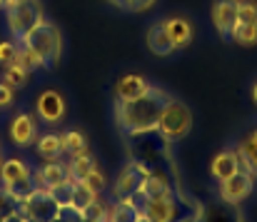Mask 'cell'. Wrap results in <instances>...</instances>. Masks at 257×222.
Returning <instances> with one entry per match:
<instances>
[{
    "instance_id": "1",
    "label": "cell",
    "mask_w": 257,
    "mask_h": 222,
    "mask_svg": "<svg viewBox=\"0 0 257 222\" xmlns=\"http://www.w3.org/2000/svg\"><path fill=\"white\" fill-rule=\"evenodd\" d=\"M170 97L168 90L150 85V90L135 100H115V123L122 135L127 138H145L158 130V120L163 113L165 100Z\"/></svg>"
},
{
    "instance_id": "2",
    "label": "cell",
    "mask_w": 257,
    "mask_h": 222,
    "mask_svg": "<svg viewBox=\"0 0 257 222\" xmlns=\"http://www.w3.org/2000/svg\"><path fill=\"white\" fill-rule=\"evenodd\" d=\"M23 45H28L35 58L40 60V68H53L60 55H63V35H60V28L50 20H43L38 28H33L23 40Z\"/></svg>"
},
{
    "instance_id": "3",
    "label": "cell",
    "mask_w": 257,
    "mask_h": 222,
    "mask_svg": "<svg viewBox=\"0 0 257 222\" xmlns=\"http://www.w3.org/2000/svg\"><path fill=\"white\" fill-rule=\"evenodd\" d=\"M190 130H192V110L182 102V100H177V97H168L165 100V105H163V113H160V120H158V135H160V140H165V143H180V140H185L187 135H190Z\"/></svg>"
},
{
    "instance_id": "4",
    "label": "cell",
    "mask_w": 257,
    "mask_h": 222,
    "mask_svg": "<svg viewBox=\"0 0 257 222\" xmlns=\"http://www.w3.org/2000/svg\"><path fill=\"white\" fill-rule=\"evenodd\" d=\"M43 20H45V10H43L40 0H23L13 8H5V25H8L13 40H23Z\"/></svg>"
},
{
    "instance_id": "5",
    "label": "cell",
    "mask_w": 257,
    "mask_h": 222,
    "mask_svg": "<svg viewBox=\"0 0 257 222\" xmlns=\"http://www.w3.org/2000/svg\"><path fill=\"white\" fill-rule=\"evenodd\" d=\"M133 200L138 202L143 217L150 222H187V215H182L180 210V202H177V195L172 197H143L140 192L133 195Z\"/></svg>"
},
{
    "instance_id": "6",
    "label": "cell",
    "mask_w": 257,
    "mask_h": 222,
    "mask_svg": "<svg viewBox=\"0 0 257 222\" xmlns=\"http://www.w3.org/2000/svg\"><path fill=\"white\" fill-rule=\"evenodd\" d=\"M65 115H68V105H65V97L60 90H43L38 97H35V118L48 125V128H58L65 123Z\"/></svg>"
},
{
    "instance_id": "7",
    "label": "cell",
    "mask_w": 257,
    "mask_h": 222,
    "mask_svg": "<svg viewBox=\"0 0 257 222\" xmlns=\"http://www.w3.org/2000/svg\"><path fill=\"white\" fill-rule=\"evenodd\" d=\"M255 182L257 180L252 172L240 170V172H235L232 177L217 182V185H220V187H217V200L230 202V205H242V202L255 192Z\"/></svg>"
},
{
    "instance_id": "8",
    "label": "cell",
    "mask_w": 257,
    "mask_h": 222,
    "mask_svg": "<svg viewBox=\"0 0 257 222\" xmlns=\"http://www.w3.org/2000/svg\"><path fill=\"white\" fill-rule=\"evenodd\" d=\"M150 172H153V170H150L145 162H140V160H127V165L122 167V172L117 175V180H115V185H112V200L133 197V195L140 190L143 180H145Z\"/></svg>"
},
{
    "instance_id": "9",
    "label": "cell",
    "mask_w": 257,
    "mask_h": 222,
    "mask_svg": "<svg viewBox=\"0 0 257 222\" xmlns=\"http://www.w3.org/2000/svg\"><path fill=\"white\" fill-rule=\"evenodd\" d=\"M60 212H63L60 205L55 202V197L45 187H38L25 202H20V215H25V217H30L35 222H50Z\"/></svg>"
},
{
    "instance_id": "10",
    "label": "cell",
    "mask_w": 257,
    "mask_h": 222,
    "mask_svg": "<svg viewBox=\"0 0 257 222\" xmlns=\"http://www.w3.org/2000/svg\"><path fill=\"white\" fill-rule=\"evenodd\" d=\"M8 135L13 140V145L18 148H30L38 140V118L30 113H18L10 125H8Z\"/></svg>"
},
{
    "instance_id": "11",
    "label": "cell",
    "mask_w": 257,
    "mask_h": 222,
    "mask_svg": "<svg viewBox=\"0 0 257 222\" xmlns=\"http://www.w3.org/2000/svg\"><path fill=\"white\" fill-rule=\"evenodd\" d=\"M237 10H240V0H215L212 3V10H210V18H212V25L215 30L230 40V33L235 28V20H237Z\"/></svg>"
},
{
    "instance_id": "12",
    "label": "cell",
    "mask_w": 257,
    "mask_h": 222,
    "mask_svg": "<svg viewBox=\"0 0 257 222\" xmlns=\"http://www.w3.org/2000/svg\"><path fill=\"white\" fill-rule=\"evenodd\" d=\"M240 170H242V167H240V157H237L235 145L220 150V152L212 157V162H210V175H212L215 182H222V180L232 177V175L240 172Z\"/></svg>"
},
{
    "instance_id": "13",
    "label": "cell",
    "mask_w": 257,
    "mask_h": 222,
    "mask_svg": "<svg viewBox=\"0 0 257 222\" xmlns=\"http://www.w3.org/2000/svg\"><path fill=\"white\" fill-rule=\"evenodd\" d=\"M197 222H245V217H242V212H240V205H230V202H222V200H212L210 205L202 207Z\"/></svg>"
},
{
    "instance_id": "14",
    "label": "cell",
    "mask_w": 257,
    "mask_h": 222,
    "mask_svg": "<svg viewBox=\"0 0 257 222\" xmlns=\"http://www.w3.org/2000/svg\"><path fill=\"white\" fill-rule=\"evenodd\" d=\"M33 177H35V182H38L40 187L50 190V187H55V185L65 182V180L70 177V170H68V162H60V160H48L43 167L33 170Z\"/></svg>"
},
{
    "instance_id": "15",
    "label": "cell",
    "mask_w": 257,
    "mask_h": 222,
    "mask_svg": "<svg viewBox=\"0 0 257 222\" xmlns=\"http://www.w3.org/2000/svg\"><path fill=\"white\" fill-rule=\"evenodd\" d=\"M237 157H240V167L252 172L257 180V128H250L247 133L240 135V140L235 143Z\"/></svg>"
},
{
    "instance_id": "16",
    "label": "cell",
    "mask_w": 257,
    "mask_h": 222,
    "mask_svg": "<svg viewBox=\"0 0 257 222\" xmlns=\"http://www.w3.org/2000/svg\"><path fill=\"white\" fill-rule=\"evenodd\" d=\"M163 25H165L168 35H170L175 50L187 48V45L192 43V38H195V28H192V23H190L187 18H182V15H170V18H165Z\"/></svg>"
},
{
    "instance_id": "17",
    "label": "cell",
    "mask_w": 257,
    "mask_h": 222,
    "mask_svg": "<svg viewBox=\"0 0 257 222\" xmlns=\"http://www.w3.org/2000/svg\"><path fill=\"white\" fill-rule=\"evenodd\" d=\"M145 45H148V50L155 55V58H168L175 53V45H172L170 35H168V30H165V25H163V20L160 23H153L150 28H148V33H145Z\"/></svg>"
},
{
    "instance_id": "18",
    "label": "cell",
    "mask_w": 257,
    "mask_h": 222,
    "mask_svg": "<svg viewBox=\"0 0 257 222\" xmlns=\"http://www.w3.org/2000/svg\"><path fill=\"white\" fill-rule=\"evenodd\" d=\"M148 90H150L148 77L138 73H127L115 82V100H135V97L145 95Z\"/></svg>"
},
{
    "instance_id": "19",
    "label": "cell",
    "mask_w": 257,
    "mask_h": 222,
    "mask_svg": "<svg viewBox=\"0 0 257 222\" xmlns=\"http://www.w3.org/2000/svg\"><path fill=\"white\" fill-rule=\"evenodd\" d=\"M138 192H140L143 197L153 200V197H172V195H177V187L172 185L163 172L155 170V172H150V175L143 180V185H140Z\"/></svg>"
},
{
    "instance_id": "20",
    "label": "cell",
    "mask_w": 257,
    "mask_h": 222,
    "mask_svg": "<svg viewBox=\"0 0 257 222\" xmlns=\"http://www.w3.org/2000/svg\"><path fill=\"white\" fill-rule=\"evenodd\" d=\"M35 152H38V157H43L45 162H48V160H60V155L65 152L63 133L48 130V133L38 135V140H35Z\"/></svg>"
},
{
    "instance_id": "21",
    "label": "cell",
    "mask_w": 257,
    "mask_h": 222,
    "mask_svg": "<svg viewBox=\"0 0 257 222\" xmlns=\"http://www.w3.org/2000/svg\"><path fill=\"white\" fill-rule=\"evenodd\" d=\"M30 175H33V167L20 157H5L0 162V185H10V182L25 180Z\"/></svg>"
},
{
    "instance_id": "22",
    "label": "cell",
    "mask_w": 257,
    "mask_h": 222,
    "mask_svg": "<svg viewBox=\"0 0 257 222\" xmlns=\"http://www.w3.org/2000/svg\"><path fill=\"white\" fill-rule=\"evenodd\" d=\"M107 212H110L112 222H138L143 217V212H140V207H138V202L133 197L112 200L110 207H107Z\"/></svg>"
},
{
    "instance_id": "23",
    "label": "cell",
    "mask_w": 257,
    "mask_h": 222,
    "mask_svg": "<svg viewBox=\"0 0 257 222\" xmlns=\"http://www.w3.org/2000/svg\"><path fill=\"white\" fill-rule=\"evenodd\" d=\"M230 40H235L237 45H245V48H252L257 45V20H237L232 33H230Z\"/></svg>"
},
{
    "instance_id": "24",
    "label": "cell",
    "mask_w": 257,
    "mask_h": 222,
    "mask_svg": "<svg viewBox=\"0 0 257 222\" xmlns=\"http://www.w3.org/2000/svg\"><path fill=\"white\" fill-rule=\"evenodd\" d=\"M73 160L68 162V170H70V175L75 177V180H85L87 175L97 167L95 165V157L90 155V150H85V152H78V155H70Z\"/></svg>"
},
{
    "instance_id": "25",
    "label": "cell",
    "mask_w": 257,
    "mask_h": 222,
    "mask_svg": "<svg viewBox=\"0 0 257 222\" xmlns=\"http://www.w3.org/2000/svg\"><path fill=\"white\" fill-rule=\"evenodd\" d=\"M0 187H3L15 202H25V200H28L40 185H38L35 177L30 175V177H25V180H18V182H10V185H0Z\"/></svg>"
},
{
    "instance_id": "26",
    "label": "cell",
    "mask_w": 257,
    "mask_h": 222,
    "mask_svg": "<svg viewBox=\"0 0 257 222\" xmlns=\"http://www.w3.org/2000/svg\"><path fill=\"white\" fill-rule=\"evenodd\" d=\"M92 200H97V195H95L92 190H87L85 185L78 180V182H75V187H73V202H70V210H68V212H73V215H78V217H80V212L85 210Z\"/></svg>"
},
{
    "instance_id": "27",
    "label": "cell",
    "mask_w": 257,
    "mask_h": 222,
    "mask_svg": "<svg viewBox=\"0 0 257 222\" xmlns=\"http://www.w3.org/2000/svg\"><path fill=\"white\" fill-rule=\"evenodd\" d=\"M75 182H78V180L70 175L65 182H60V185H55V187H50V190H48V192L55 197V202L60 205V210H63V212H68V210H70V202H73V187H75Z\"/></svg>"
},
{
    "instance_id": "28",
    "label": "cell",
    "mask_w": 257,
    "mask_h": 222,
    "mask_svg": "<svg viewBox=\"0 0 257 222\" xmlns=\"http://www.w3.org/2000/svg\"><path fill=\"white\" fill-rule=\"evenodd\" d=\"M30 75L33 73H28V70H23L20 65H8L5 68V73H3V80L8 82V85H13V87H25L28 82H30Z\"/></svg>"
},
{
    "instance_id": "29",
    "label": "cell",
    "mask_w": 257,
    "mask_h": 222,
    "mask_svg": "<svg viewBox=\"0 0 257 222\" xmlns=\"http://www.w3.org/2000/svg\"><path fill=\"white\" fill-rule=\"evenodd\" d=\"M63 143H65V152H70V155H78V152H85L87 150V140L80 130L63 133Z\"/></svg>"
},
{
    "instance_id": "30",
    "label": "cell",
    "mask_w": 257,
    "mask_h": 222,
    "mask_svg": "<svg viewBox=\"0 0 257 222\" xmlns=\"http://www.w3.org/2000/svg\"><path fill=\"white\" fill-rule=\"evenodd\" d=\"M15 65H20V68H23V70H28V73H35V70H40V60H38V58H35V53H33L28 45H23V43H20V48H18Z\"/></svg>"
},
{
    "instance_id": "31",
    "label": "cell",
    "mask_w": 257,
    "mask_h": 222,
    "mask_svg": "<svg viewBox=\"0 0 257 222\" xmlns=\"http://www.w3.org/2000/svg\"><path fill=\"white\" fill-rule=\"evenodd\" d=\"M107 202H102L100 200V195H97V200H92L90 205H87L85 210L80 212V220H85V222H100V220H105V215H107Z\"/></svg>"
},
{
    "instance_id": "32",
    "label": "cell",
    "mask_w": 257,
    "mask_h": 222,
    "mask_svg": "<svg viewBox=\"0 0 257 222\" xmlns=\"http://www.w3.org/2000/svg\"><path fill=\"white\" fill-rule=\"evenodd\" d=\"M18 48H20V45H18L15 40H3V43H0V65H3V68H8V65L15 63Z\"/></svg>"
},
{
    "instance_id": "33",
    "label": "cell",
    "mask_w": 257,
    "mask_h": 222,
    "mask_svg": "<svg viewBox=\"0 0 257 222\" xmlns=\"http://www.w3.org/2000/svg\"><path fill=\"white\" fill-rule=\"evenodd\" d=\"M20 212V202H15L3 187H0V217H13Z\"/></svg>"
},
{
    "instance_id": "34",
    "label": "cell",
    "mask_w": 257,
    "mask_h": 222,
    "mask_svg": "<svg viewBox=\"0 0 257 222\" xmlns=\"http://www.w3.org/2000/svg\"><path fill=\"white\" fill-rule=\"evenodd\" d=\"M80 182L85 185L87 190H92L95 195H100V192L105 190V175H102V172H100L97 167H95V170H92V172L87 175L85 180H80Z\"/></svg>"
},
{
    "instance_id": "35",
    "label": "cell",
    "mask_w": 257,
    "mask_h": 222,
    "mask_svg": "<svg viewBox=\"0 0 257 222\" xmlns=\"http://www.w3.org/2000/svg\"><path fill=\"white\" fill-rule=\"evenodd\" d=\"M13 102H15V87L8 85L5 80H0V110L10 107Z\"/></svg>"
},
{
    "instance_id": "36",
    "label": "cell",
    "mask_w": 257,
    "mask_h": 222,
    "mask_svg": "<svg viewBox=\"0 0 257 222\" xmlns=\"http://www.w3.org/2000/svg\"><path fill=\"white\" fill-rule=\"evenodd\" d=\"M158 0H127V13H145L155 5Z\"/></svg>"
},
{
    "instance_id": "37",
    "label": "cell",
    "mask_w": 257,
    "mask_h": 222,
    "mask_svg": "<svg viewBox=\"0 0 257 222\" xmlns=\"http://www.w3.org/2000/svg\"><path fill=\"white\" fill-rule=\"evenodd\" d=\"M78 220V215H65V212H60L58 217H53L50 222H75Z\"/></svg>"
},
{
    "instance_id": "38",
    "label": "cell",
    "mask_w": 257,
    "mask_h": 222,
    "mask_svg": "<svg viewBox=\"0 0 257 222\" xmlns=\"http://www.w3.org/2000/svg\"><path fill=\"white\" fill-rule=\"evenodd\" d=\"M112 8H117V10H127V0H107Z\"/></svg>"
},
{
    "instance_id": "39",
    "label": "cell",
    "mask_w": 257,
    "mask_h": 222,
    "mask_svg": "<svg viewBox=\"0 0 257 222\" xmlns=\"http://www.w3.org/2000/svg\"><path fill=\"white\" fill-rule=\"evenodd\" d=\"M23 220H25V215H20V212L13 215V217H0V222H23Z\"/></svg>"
},
{
    "instance_id": "40",
    "label": "cell",
    "mask_w": 257,
    "mask_h": 222,
    "mask_svg": "<svg viewBox=\"0 0 257 222\" xmlns=\"http://www.w3.org/2000/svg\"><path fill=\"white\" fill-rule=\"evenodd\" d=\"M250 95H252V102L257 105V80H255V85H252V90H250Z\"/></svg>"
},
{
    "instance_id": "41",
    "label": "cell",
    "mask_w": 257,
    "mask_h": 222,
    "mask_svg": "<svg viewBox=\"0 0 257 222\" xmlns=\"http://www.w3.org/2000/svg\"><path fill=\"white\" fill-rule=\"evenodd\" d=\"M18 3H23V0H8V8H13V5H18Z\"/></svg>"
},
{
    "instance_id": "42",
    "label": "cell",
    "mask_w": 257,
    "mask_h": 222,
    "mask_svg": "<svg viewBox=\"0 0 257 222\" xmlns=\"http://www.w3.org/2000/svg\"><path fill=\"white\" fill-rule=\"evenodd\" d=\"M0 8L5 10V8H8V0H0Z\"/></svg>"
},
{
    "instance_id": "43",
    "label": "cell",
    "mask_w": 257,
    "mask_h": 222,
    "mask_svg": "<svg viewBox=\"0 0 257 222\" xmlns=\"http://www.w3.org/2000/svg\"><path fill=\"white\" fill-rule=\"evenodd\" d=\"M0 162H3V145H0Z\"/></svg>"
},
{
    "instance_id": "44",
    "label": "cell",
    "mask_w": 257,
    "mask_h": 222,
    "mask_svg": "<svg viewBox=\"0 0 257 222\" xmlns=\"http://www.w3.org/2000/svg\"><path fill=\"white\" fill-rule=\"evenodd\" d=\"M138 222H150V220H145V217H140V220H138Z\"/></svg>"
},
{
    "instance_id": "45",
    "label": "cell",
    "mask_w": 257,
    "mask_h": 222,
    "mask_svg": "<svg viewBox=\"0 0 257 222\" xmlns=\"http://www.w3.org/2000/svg\"><path fill=\"white\" fill-rule=\"evenodd\" d=\"M75 222H85V220H80V217H78V220H75Z\"/></svg>"
}]
</instances>
